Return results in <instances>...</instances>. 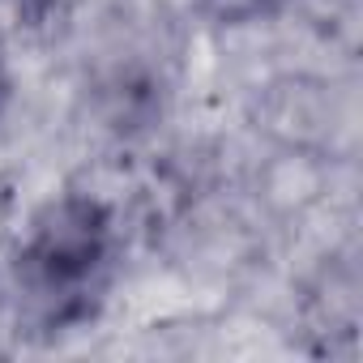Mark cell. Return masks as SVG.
<instances>
[{"instance_id":"1","label":"cell","mask_w":363,"mask_h":363,"mask_svg":"<svg viewBox=\"0 0 363 363\" xmlns=\"http://www.w3.org/2000/svg\"><path fill=\"white\" fill-rule=\"evenodd\" d=\"M116 248V218L90 193H60L35 210L22 240V278L35 295L73 303L103 274Z\"/></svg>"},{"instance_id":"2","label":"cell","mask_w":363,"mask_h":363,"mask_svg":"<svg viewBox=\"0 0 363 363\" xmlns=\"http://www.w3.org/2000/svg\"><path fill=\"white\" fill-rule=\"evenodd\" d=\"M206 5L218 13V18H252V13H265L282 0H206Z\"/></svg>"},{"instance_id":"3","label":"cell","mask_w":363,"mask_h":363,"mask_svg":"<svg viewBox=\"0 0 363 363\" xmlns=\"http://www.w3.org/2000/svg\"><path fill=\"white\" fill-rule=\"evenodd\" d=\"M0 99H5V65H0Z\"/></svg>"}]
</instances>
